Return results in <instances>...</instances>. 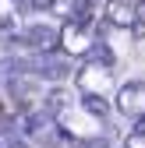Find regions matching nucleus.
Here are the masks:
<instances>
[{"instance_id": "f257e3e1", "label": "nucleus", "mask_w": 145, "mask_h": 148, "mask_svg": "<svg viewBox=\"0 0 145 148\" xmlns=\"http://www.w3.org/2000/svg\"><path fill=\"white\" fill-rule=\"evenodd\" d=\"M78 88L81 95H110L113 88V67H103V64H88L78 71Z\"/></svg>"}, {"instance_id": "f03ea898", "label": "nucleus", "mask_w": 145, "mask_h": 148, "mask_svg": "<svg viewBox=\"0 0 145 148\" xmlns=\"http://www.w3.org/2000/svg\"><path fill=\"white\" fill-rule=\"evenodd\" d=\"M92 32H88L85 21H64L60 25V49L67 57H85L88 49H92Z\"/></svg>"}, {"instance_id": "7ed1b4c3", "label": "nucleus", "mask_w": 145, "mask_h": 148, "mask_svg": "<svg viewBox=\"0 0 145 148\" xmlns=\"http://www.w3.org/2000/svg\"><path fill=\"white\" fill-rule=\"evenodd\" d=\"M18 42L28 53H53L60 46V28H53V25H28Z\"/></svg>"}, {"instance_id": "20e7f679", "label": "nucleus", "mask_w": 145, "mask_h": 148, "mask_svg": "<svg viewBox=\"0 0 145 148\" xmlns=\"http://www.w3.org/2000/svg\"><path fill=\"white\" fill-rule=\"evenodd\" d=\"M117 109L124 116L142 120L145 116V81H124L117 88Z\"/></svg>"}, {"instance_id": "39448f33", "label": "nucleus", "mask_w": 145, "mask_h": 148, "mask_svg": "<svg viewBox=\"0 0 145 148\" xmlns=\"http://www.w3.org/2000/svg\"><path fill=\"white\" fill-rule=\"evenodd\" d=\"M103 18L113 28H138V4L135 0H106Z\"/></svg>"}, {"instance_id": "423d86ee", "label": "nucleus", "mask_w": 145, "mask_h": 148, "mask_svg": "<svg viewBox=\"0 0 145 148\" xmlns=\"http://www.w3.org/2000/svg\"><path fill=\"white\" fill-rule=\"evenodd\" d=\"M81 109H85L88 116L103 120L106 113H110V102H106V95H81Z\"/></svg>"}, {"instance_id": "0eeeda50", "label": "nucleus", "mask_w": 145, "mask_h": 148, "mask_svg": "<svg viewBox=\"0 0 145 148\" xmlns=\"http://www.w3.org/2000/svg\"><path fill=\"white\" fill-rule=\"evenodd\" d=\"M124 148H145V134H131L124 141Z\"/></svg>"}, {"instance_id": "6e6552de", "label": "nucleus", "mask_w": 145, "mask_h": 148, "mask_svg": "<svg viewBox=\"0 0 145 148\" xmlns=\"http://www.w3.org/2000/svg\"><path fill=\"white\" fill-rule=\"evenodd\" d=\"M138 21H142V28H145V0H138Z\"/></svg>"}, {"instance_id": "1a4fd4ad", "label": "nucleus", "mask_w": 145, "mask_h": 148, "mask_svg": "<svg viewBox=\"0 0 145 148\" xmlns=\"http://www.w3.org/2000/svg\"><path fill=\"white\" fill-rule=\"evenodd\" d=\"M135 134H145V116H142V120L135 123Z\"/></svg>"}]
</instances>
